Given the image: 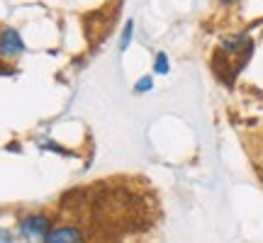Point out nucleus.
Returning a JSON list of instances; mask_svg holds the SVG:
<instances>
[{
	"mask_svg": "<svg viewBox=\"0 0 263 243\" xmlns=\"http://www.w3.org/2000/svg\"><path fill=\"white\" fill-rule=\"evenodd\" d=\"M54 229V216L44 212V209H32L17 216L15 221V234L20 241L25 243H42Z\"/></svg>",
	"mask_w": 263,
	"mask_h": 243,
	"instance_id": "1",
	"label": "nucleus"
},
{
	"mask_svg": "<svg viewBox=\"0 0 263 243\" xmlns=\"http://www.w3.org/2000/svg\"><path fill=\"white\" fill-rule=\"evenodd\" d=\"M25 51H27V44L20 34V29L10 27V25L0 27V58L3 61H17Z\"/></svg>",
	"mask_w": 263,
	"mask_h": 243,
	"instance_id": "2",
	"label": "nucleus"
},
{
	"mask_svg": "<svg viewBox=\"0 0 263 243\" xmlns=\"http://www.w3.org/2000/svg\"><path fill=\"white\" fill-rule=\"evenodd\" d=\"M42 243H88V234L78 224H54Z\"/></svg>",
	"mask_w": 263,
	"mask_h": 243,
	"instance_id": "3",
	"label": "nucleus"
},
{
	"mask_svg": "<svg viewBox=\"0 0 263 243\" xmlns=\"http://www.w3.org/2000/svg\"><path fill=\"white\" fill-rule=\"evenodd\" d=\"M151 71H154V75H159V78H166V75L171 73V58L166 51H156L154 64H151Z\"/></svg>",
	"mask_w": 263,
	"mask_h": 243,
	"instance_id": "4",
	"label": "nucleus"
},
{
	"mask_svg": "<svg viewBox=\"0 0 263 243\" xmlns=\"http://www.w3.org/2000/svg\"><path fill=\"white\" fill-rule=\"evenodd\" d=\"M134 32H137L134 19H127V22H124V27H122V34H120V44H117L120 54H124V51L132 47V42H134Z\"/></svg>",
	"mask_w": 263,
	"mask_h": 243,
	"instance_id": "5",
	"label": "nucleus"
},
{
	"mask_svg": "<svg viewBox=\"0 0 263 243\" xmlns=\"http://www.w3.org/2000/svg\"><path fill=\"white\" fill-rule=\"evenodd\" d=\"M132 90H134V95H149L151 90H154V75H151V73L141 75L139 80L132 85Z\"/></svg>",
	"mask_w": 263,
	"mask_h": 243,
	"instance_id": "6",
	"label": "nucleus"
},
{
	"mask_svg": "<svg viewBox=\"0 0 263 243\" xmlns=\"http://www.w3.org/2000/svg\"><path fill=\"white\" fill-rule=\"evenodd\" d=\"M42 151H51V153H59V156H71V151L64 149V146H59L57 141H44V144H42Z\"/></svg>",
	"mask_w": 263,
	"mask_h": 243,
	"instance_id": "7",
	"label": "nucleus"
},
{
	"mask_svg": "<svg viewBox=\"0 0 263 243\" xmlns=\"http://www.w3.org/2000/svg\"><path fill=\"white\" fill-rule=\"evenodd\" d=\"M15 241H17L15 229H10V226H0V243H15Z\"/></svg>",
	"mask_w": 263,
	"mask_h": 243,
	"instance_id": "8",
	"label": "nucleus"
},
{
	"mask_svg": "<svg viewBox=\"0 0 263 243\" xmlns=\"http://www.w3.org/2000/svg\"><path fill=\"white\" fill-rule=\"evenodd\" d=\"M0 75H15V68L8 61H3V58H0Z\"/></svg>",
	"mask_w": 263,
	"mask_h": 243,
	"instance_id": "9",
	"label": "nucleus"
},
{
	"mask_svg": "<svg viewBox=\"0 0 263 243\" xmlns=\"http://www.w3.org/2000/svg\"><path fill=\"white\" fill-rule=\"evenodd\" d=\"M219 5H234V3H241V0H217Z\"/></svg>",
	"mask_w": 263,
	"mask_h": 243,
	"instance_id": "10",
	"label": "nucleus"
}]
</instances>
